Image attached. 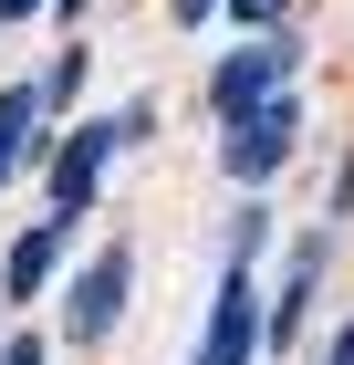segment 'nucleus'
I'll list each match as a JSON object with an SVG mask.
<instances>
[{
  "label": "nucleus",
  "instance_id": "4",
  "mask_svg": "<svg viewBox=\"0 0 354 365\" xmlns=\"http://www.w3.org/2000/svg\"><path fill=\"white\" fill-rule=\"evenodd\" d=\"M261 334H271V324H261V303H250V272L229 261V272H219V313H209V334H198V365H250Z\"/></svg>",
  "mask_w": 354,
  "mask_h": 365
},
{
  "label": "nucleus",
  "instance_id": "13",
  "mask_svg": "<svg viewBox=\"0 0 354 365\" xmlns=\"http://www.w3.org/2000/svg\"><path fill=\"white\" fill-rule=\"evenodd\" d=\"M333 365H354V324H344V334H333Z\"/></svg>",
  "mask_w": 354,
  "mask_h": 365
},
{
  "label": "nucleus",
  "instance_id": "5",
  "mask_svg": "<svg viewBox=\"0 0 354 365\" xmlns=\"http://www.w3.org/2000/svg\"><path fill=\"white\" fill-rule=\"evenodd\" d=\"M292 136H302V94H281L271 115H250V125L219 136V168H229V178H271L281 157H292Z\"/></svg>",
  "mask_w": 354,
  "mask_h": 365
},
{
  "label": "nucleus",
  "instance_id": "12",
  "mask_svg": "<svg viewBox=\"0 0 354 365\" xmlns=\"http://www.w3.org/2000/svg\"><path fill=\"white\" fill-rule=\"evenodd\" d=\"M209 11H219V0H177V21H209Z\"/></svg>",
  "mask_w": 354,
  "mask_h": 365
},
{
  "label": "nucleus",
  "instance_id": "9",
  "mask_svg": "<svg viewBox=\"0 0 354 365\" xmlns=\"http://www.w3.org/2000/svg\"><path fill=\"white\" fill-rule=\"evenodd\" d=\"M73 84H83V53H53V73H42L31 94H42V105H73Z\"/></svg>",
  "mask_w": 354,
  "mask_h": 365
},
{
  "label": "nucleus",
  "instance_id": "6",
  "mask_svg": "<svg viewBox=\"0 0 354 365\" xmlns=\"http://www.w3.org/2000/svg\"><path fill=\"white\" fill-rule=\"evenodd\" d=\"M53 272H63V230H53V220H31L21 240H11V272H0V292H11V303H31V292H53Z\"/></svg>",
  "mask_w": 354,
  "mask_h": 365
},
{
  "label": "nucleus",
  "instance_id": "8",
  "mask_svg": "<svg viewBox=\"0 0 354 365\" xmlns=\"http://www.w3.org/2000/svg\"><path fill=\"white\" fill-rule=\"evenodd\" d=\"M31 125H42V94H0V178H11V168H21V146H31Z\"/></svg>",
  "mask_w": 354,
  "mask_h": 365
},
{
  "label": "nucleus",
  "instance_id": "7",
  "mask_svg": "<svg viewBox=\"0 0 354 365\" xmlns=\"http://www.w3.org/2000/svg\"><path fill=\"white\" fill-rule=\"evenodd\" d=\"M313 282H323V240H302V251L281 261V313H271V334H261V344H292V334H302V313H313Z\"/></svg>",
  "mask_w": 354,
  "mask_h": 365
},
{
  "label": "nucleus",
  "instance_id": "14",
  "mask_svg": "<svg viewBox=\"0 0 354 365\" xmlns=\"http://www.w3.org/2000/svg\"><path fill=\"white\" fill-rule=\"evenodd\" d=\"M21 11H31V0H0V21H21Z\"/></svg>",
  "mask_w": 354,
  "mask_h": 365
},
{
  "label": "nucleus",
  "instance_id": "10",
  "mask_svg": "<svg viewBox=\"0 0 354 365\" xmlns=\"http://www.w3.org/2000/svg\"><path fill=\"white\" fill-rule=\"evenodd\" d=\"M229 21H250V31H271V21H281V0H229Z\"/></svg>",
  "mask_w": 354,
  "mask_h": 365
},
{
  "label": "nucleus",
  "instance_id": "2",
  "mask_svg": "<svg viewBox=\"0 0 354 365\" xmlns=\"http://www.w3.org/2000/svg\"><path fill=\"white\" fill-rule=\"evenodd\" d=\"M115 146H125V136H115V115H105V125H73V136L42 157V220H53V230H73L83 209H94V188H105V157H115Z\"/></svg>",
  "mask_w": 354,
  "mask_h": 365
},
{
  "label": "nucleus",
  "instance_id": "11",
  "mask_svg": "<svg viewBox=\"0 0 354 365\" xmlns=\"http://www.w3.org/2000/svg\"><path fill=\"white\" fill-rule=\"evenodd\" d=\"M0 365H53V355H42L31 334H11V344H0Z\"/></svg>",
  "mask_w": 354,
  "mask_h": 365
},
{
  "label": "nucleus",
  "instance_id": "3",
  "mask_svg": "<svg viewBox=\"0 0 354 365\" xmlns=\"http://www.w3.org/2000/svg\"><path fill=\"white\" fill-rule=\"evenodd\" d=\"M125 282H136V251H94L73 272V292H63V334H73V344H105L115 313H125Z\"/></svg>",
  "mask_w": 354,
  "mask_h": 365
},
{
  "label": "nucleus",
  "instance_id": "1",
  "mask_svg": "<svg viewBox=\"0 0 354 365\" xmlns=\"http://www.w3.org/2000/svg\"><path fill=\"white\" fill-rule=\"evenodd\" d=\"M292 73H302V42H292V31H271V42H240V53H219V73H209L219 136H229V125H250V115H271L281 94H292Z\"/></svg>",
  "mask_w": 354,
  "mask_h": 365
}]
</instances>
